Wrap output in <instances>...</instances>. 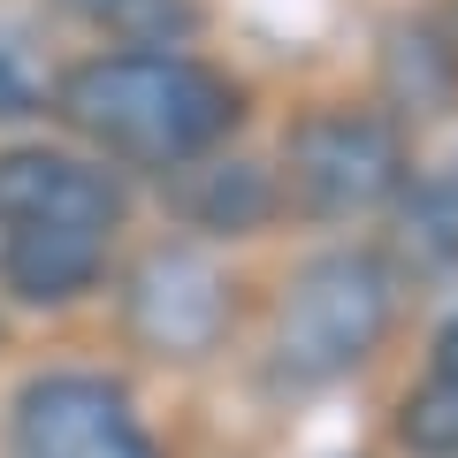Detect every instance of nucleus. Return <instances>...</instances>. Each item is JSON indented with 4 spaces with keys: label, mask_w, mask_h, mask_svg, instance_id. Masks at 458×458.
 Returning a JSON list of instances; mask_svg holds the SVG:
<instances>
[{
    "label": "nucleus",
    "mask_w": 458,
    "mask_h": 458,
    "mask_svg": "<svg viewBox=\"0 0 458 458\" xmlns=\"http://www.w3.org/2000/svg\"><path fill=\"white\" fill-rule=\"evenodd\" d=\"M99 260H107V245H92V237H0V276L31 306H62V298L92 291Z\"/></svg>",
    "instance_id": "obj_7"
},
{
    "label": "nucleus",
    "mask_w": 458,
    "mask_h": 458,
    "mask_svg": "<svg viewBox=\"0 0 458 458\" xmlns=\"http://www.w3.org/2000/svg\"><path fill=\"white\" fill-rule=\"evenodd\" d=\"M397 436L412 451H428V458H458V375L420 382L405 397V412H397Z\"/></svg>",
    "instance_id": "obj_10"
},
{
    "label": "nucleus",
    "mask_w": 458,
    "mask_h": 458,
    "mask_svg": "<svg viewBox=\"0 0 458 458\" xmlns=\"http://www.w3.org/2000/svg\"><path fill=\"white\" fill-rule=\"evenodd\" d=\"M436 375H458V313L443 321V336H436Z\"/></svg>",
    "instance_id": "obj_11"
},
{
    "label": "nucleus",
    "mask_w": 458,
    "mask_h": 458,
    "mask_svg": "<svg viewBox=\"0 0 458 458\" xmlns=\"http://www.w3.org/2000/svg\"><path fill=\"white\" fill-rule=\"evenodd\" d=\"M123 222V183L92 161L47 146L0 153V237H92L107 245Z\"/></svg>",
    "instance_id": "obj_6"
},
{
    "label": "nucleus",
    "mask_w": 458,
    "mask_h": 458,
    "mask_svg": "<svg viewBox=\"0 0 458 458\" xmlns=\"http://www.w3.org/2000/svg\"><path fill=\"white\" fill-rule=\"evenodd\" d=\"M16 458H161L131 390L107 375H31L8 412Z\"/></svg>",
    "instance_id": "obj_3"
},
{
    "label": "nucleus",
    "mask_w": 458,
    "mask_h": 458,
    "mask_svg": "<svg viewBox=\"0 0 458 458\" xmlns=\"http://www.w3.org/2000/svg\"><path fill=\"white\" fill-rule=\"evenodd\" d=\"M62 8H77L84 23H107L138 54H161V47L199 31V0H62Z\"/></svg>",
    "instance_id": "obj_8"
},
{
    "label": "nucleus",
    "mask_w": 458,
    "mask_h": 458,
    "mask_svg": "<svg viewBox=\"0 0 458 458\" xmlns=\"http://www.w3.org/2000/svg\"><path fill=\"white\" fill-rule=\"evenodd\" d=\"M405 245L428 267L458 260V176H420L405 191Z\"/></svg>",
    "instance_id": "obj_9"
},
{
    "label": "nucleus",
    "mask_w": 458,
    "mask_h": 458,
    "mask_svg": "<svg viewBox=\"0 0 458 458\" xmlns=\"http://www.w3.org/2000/svg\"><path fill=\"white\" fill-rule=\"evenodd\" d=\"M390 313H397V276L375 252L344 245V252L306 260L276 313V375L283 382H336L352 367H367Z\"/></svg>",
    "instance_id": "obj_2"
},
{
    "label": "nucleus",
    "mask_w": 458,
    "mask_h": 458,
    "mask_svg": "<svg viewBox=\"0 0 458 458\" xmlns=\"http://www.w3.org/2000/svg\"><path fill=\"white\" fill-rule=\"evenodd\" d=\"M54 107H62L69 131H84L92 146L146 161V168L199 161L237 123L229 77H214L191 54H99V62L62 77Z\"/></svg>",
    "instance_id": "obj_1"
},
{
    "label": "nucleus",
    "mask_w": 458,
    "mask_h": 458,
    "mask_svg": "<svg viewBox=\"0 0 458 458\" xmlns=\"http://www.w3.org/2000/svg\"><path fill=\"white\" fill-rule=\"evenodd\" d=\"M405 183V146L367 107H321L291 131V191L306 214H367Z\"/></svg>",
    "instance_id": "obj_4"
},
{
    "label": "nucleus",
    "mask_w": 458,
    "mask_h": 458,
    "mask_svg": "<svg viewBox=\"0 0 458 458\" xmlns=\"http://www.w3.org/2000/svg\"><path fill=\"white\" fill-rule=\"evenodd\" d=\"M123 321L161 360H207L229 328V276L199 245H153L123 276Z\"/></svg>",
    "instance_id": "obj_5"
}]
</instances>
